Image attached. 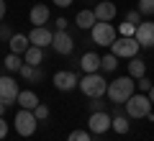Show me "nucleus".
Returning <instances> with one entry per match:
<instances>
[{
    "label": "nucleus",
    "instance_id": "obj_1",
    "mask_svg": "<svg viewBox=\"0 0 154 141\" xmlns=\"http://www.w3.org/2000/svg\"><path fill=\"white\" fill-rule=\"evenodd\" d=\"M134 92H136V82H134V77H116L113 82H108V90H105V95H108V100L110 103H126L128 98H131Z\"/></svg>",
    "mask_w": 154,
    "mask_h": 141
},
{
    "label": "nucleus",
    "instance_id": "obj_2",
    "mask_svg": "<svg viewBox=\"0 0 154 141\" xmlns=\"http://www.w3.org/2000/svg\"><path fill=\"white\" fill-rule=\"evenodd\" d=\"M77 87H80L82 95H88L90 100H93V98H103L105 90H108V80L100 77L98 72H90V75H85L82 80L77 82Z\"/></svg>",
    "mask_w": 154,
    "mask_h": 141
},
{
    "label": "nucleus",
    "instance_id": "obj_3",
    "mask_svg": "<svg viewBox=\"0 0 154 141\" xmlns=\"http://www.w3.org/2000/svg\"><path fill=\"white\" fill-rule=\"evenodd\" d=\"M123 105H126L128 118H146V115L152 113V100H149V95H144V92H134Z\"/></svg>",
    "mask_w": 154,
    "mask_h": 141
},
{
    "label": "nucleus",
    "instance_id": "obj_4",
    "mask_svg": "<svg viewBox=\"0 0 154 141\" xmlns=\"http://www.w3.org/2000/svg\"><path fill=\"white\" fill-rule=\"evenodd\" d=\"M139 41L134 36H121V38H116L113 44H110V54L116 57H123V59H131V57L139 54Z\"/></svg>",
    "mask_w": 154,
    "mask_h": 141
},
{
    "label": "nucleus",
    "instance_id": "obj_5",
    "mask_svg": "<svg viewBox=\"0 0 154 141\" xmlns=\"http://www.w3.org/2000/svg\"><path fill=\"white\" fill-rule=\"evenodd\" d=\"M90 36H93V41L98 44V46H110V44L116 41V28H113L110 21H98L90 28Z\"/></svg>",
    "mask_w": 154,
    "mask_h": 141
},
{
    "label": "nucleus",
    "instance_id": "obj_6",
    "mask_svg": "<svg viewBox=\"0 0 154 141\" xmlns=\"http://www.w3.org/2000/svg\"><path fill=\"white\" fill-rule=\"evenodd\" d=\"M16 133L26 136V139L36 133V115H33V110L21 108V110L16 113Z\"/></svg>",
    "mask_w": 154,
    "mask_h": 141
},
{
    "label": "nucleus",
    "instance_id": "obj_7",
    "mask_svg": "<svg viewBox=\"0 0 154 141\" xmlns=\"http://www.w3.org/2000/svg\"><path fill=\"white\" fill-rule=\"evenodd\" d=\"M18 82L13 80V77L3 75L0 77V103H5V105H13L18 100Z\"/></svg>",
    "mask_w": 154,
    "mask_h": 141
},
{
    "label": "nucleus",
    "instance_id": "obj_8",
    "mask_svg": "<svg viewBox=\"0 0 154 141\" xmlns=\"http://www.w3.org/2000/svg\"><path fill=\"white\" fill-rule=\"evenodd\" d=\"M134 38L141 49H154V21H141L134 31Z\"/></svg>",
    "mask_w": 154,
    "mask_h": 141
},
{
    "label": "nucleus",
    "instance_id": "obj_9",
    "mask_svg": "<svg viewBox=\"0 0 154 141\" xmlns=\"http://www.w3.org/2000/svg\"><path fill=\"white\" fill-rule=\"evenodd\" d=\"M110 121H113V115H108L105 110H98V113H90V121H88V128L90 133H105V131H110Z\"/></svg>",
    "mask_w": 154,
    "mask_h": 141
},
{
    "label": "nucleus",
    "instance_id": "obj_10",
    "mask_svg": "<svg viewBox=\"0 0 154 141\" xmlns=\"http://www.w3.org/2000/svg\"><path fill=\"white\" fill-rule=\"evenodd\" d=\"M51 46H54V51H57V54L67 57V54H72V49H75V41H72V36H69L67 31H54Z\"/></svg>",
    "mask_w": 154,
    "mask_h": 141
},
{
    "label": "nucleus",
    "instance_id": "obj_11",
    "mask_svg": "<svg viewBox=\"0 0 154 141\" xmlns=\"http://www.w3.org/2000/svg\"><path fill=\"white\" fill-rule=\"evenodd\" d=\"M77 75L75 72H69V69H62V72H57L54 75V87L57 90H62V92H69V90H75L77 87Z\"/></svg>",
    "mask_w": 154,
    "mask_h": 141
},
{
    "label": "nucleus",
    "instance_id": "obj_12",
    "mask_svg": "<svg viewBox=\"0 0 154 141\" xmlns=\"http://www.w3.org/2000/svg\"><path fill=\"white\" fill-rule=\"evenodd\" d=\"M51 38H54V33L49 31L46 26H33V31L28 33V41L33 44V46H51Z\"/></svg>",
    "mask_w": 154,
    "mask_h": 141
},
{
    "label": "nucleus",
    "instance_id": "obj_13",
    "mask_svg": "<svg viewBox=\"0 0 154 141\" xmlns=\"http://www.w3.org/2000/svg\"><path fill=\"white\" fill-rule=\"evenodd\" d=\"M8 46H11V54H26V49L31 46V41H28V36L26 33H13L11 36V41H8Z\"/></svg>",
    "mask_w": 154,
    "mask_h": 141
},
{
    "label": "nucleus",
    "instance_id": "obj_14",
    "mask_svg": "<svg viewBox=\"0 0 154 141\" xmlns=\"http://www.w3.org/2000/svg\"><path fill=\"white\" fill-rule=\"evenodd\" d=\"M93 13H95L98 21H113L116 18V5L110 0H103V3H98V5L93 8Z\"/></svg>",
    "mask_w": 154,
    "mask_h": 141
},
{
    "label": "nucleus",
    "instance_id": "obj_15",
    "mask_svg": "<svg viewBox=\"0 0 154 141\" xmlns=\"http://www.w3.org/2000/svg\"><path fill=\"white\" fill-rule=\"evenodd\" d=\"M80 67H82L85 75L98 72V69H100V57L95 54V51H88V54H82V59H80Z\"/></svg>",
    "mask_w": 154,
    "mask_h": 141
},
{
    "label": "nucleus",
    "instance_id": "obj_16",
    "mask_svg": "<svg viewBox=\"0 0 154 141\" xmlns=\"http://www.w3.org/2000/svg\"><path fill=\"white\" fill-rule=\"evenodd\" d=\"M28 18H31L33 26H46V21H49V8L46 5H33L31 13H28Z\"/></svg>",
    "mask_w": 154,
    "mask_h": 141
},
{
    "label": "nucleus",
    "instance_id": "obj_17",
    "mask_svg": "<svg viewBox=\"0 0 154 141\" xmlns=\"http://www.w3.org/2000/svg\"><path fill=\"white\" fill-rule=\"evenodd\" d=\"M16 103L21 105V108H26V110H33L38 105V98H36V92H33V90H21Z\"/></svg>",
    "mask_w": 154,
    "mask_h": 141
},
{
    "label": "nucleus",
    "instance_id": "obj_18",
    "mask_svg": "<svg viewBox=\"0 0 154 141\" xmlns=\"http://www.w3.org/2000/svg\"><path fill=\"white\" fill-rule=\"evenodd\" d=\"M23 62H26V64H33V67H38L41 64V62H44V49H41V46H28L26 49V54H23Z\"/></svg>",
    "mask_w": 154,
    "mask_h": 141
},
{
    "label": "nucleus",
    "instance_id": "obj_19",
    "mask_svg": "<svg viewBox=\"0 0 154 141\" xmlns=\"http://www.w3.org/2000/svg\"><path fill=\"white\" fill-rule=\"evenodd\" d=\"M75 23H77V28H85V31H90V28L98 23V18H95L93 11H80V13H77V18H75Z\"/></svg>",
    "mask_w": 154,
    "mask_h": 141
},
{
    "label": "nucleus",
    "instance_id": "obj_20",
    "mask_svg": "<svg viewBox=\"0 0 154 141\" xmlns=\"http://www.w3.org/2000/svg\"><path fill=\"white\" fill-rule=\"evenodd\" d=\"M18 75H21L23 80H28V82H38L41 77H44V72L38 69V67H33V64H26V62H23V67L18 69Z\"/></svg>",
    "mask_w": 154,
    "mask_h": 141
},
{
    "label": "nucleus",
    "instance_id": "obj_21",
    "mask_svg": "<svg viewBox=\"0 0 154 141\" xmlns=\"http://www.w3.org/2000/svg\"><path fill=\"white\" fill-rule=\"evenodd\" d=\"M144 75H146V64H144V59L131 57V59H128V77L139 80V77H144Z\"/></svg>",
    "mask_w": 154,
    "mask_h": 141
},
{
    "label": "nucleus",
    "instance_id": "obj_22",
    "mask_svg": "<svg viewBox=\"0 0 154 141\" xmlns=\"http://www.w3.org/2000/svg\"><path fill=\"white\" fill-rule=\"evenodd\" d=\"M110 128H113L116 133H128L131 123H128L126 115H113V121H110Z\"/></svg>",
    "mask_w": 154,
    "mask_h": 141
},
{
    "label": "nucleus",
    "instance_id": "obj_23",
    "mask_svg": "<svg viewBox=\"0 0 154 141\" xmlns=\"http://www.w3.org/2000/svg\"><path fill=\"white\" fill-rule=\"evenodd\" d=\"M3 64H5V69H8V72H18V69L23 67V57H21V54H8Z\"/></svg>",
    "mask_w": 154,
    "mask_h": 141
},
{
    "label": "nucleus",
    "instance_id": "obj_24",
    "mask_svg": "<svg viewBox=\"0 0 154 141\" xmlns=\"http://www.w3.org/2000/svg\"><path fill=\"white\" fill-rule=\"evenodd\" d=\"M116 67H118V57H116V54L100 57V69H103V72H113Z\"/></svg>",
    "mask_w": 154,
    "mask_h": 141
},
{
    "label": "nucleus",
    "instance_id": "obj_25",
    "mask_svg": "<svg viewBox=\"0 0 154 141\" xmlns=\"http://www.w3.org/2000/svg\"><path fill=\"white\" fill-rule=\"evenodd\" d=\"M139 13L141 16H154V0H139Z\"/></svg>",
    "mask_w": 154,
    "mask_h": 141
},
{
    "label": "nucleus",
    "instance_id": "obj_26",
    "mask_svg": "<svg viewBox=\"0 0 154 141\" xmlns=\"http://www.w3.org/2000/svg\"><path fill=\"white\" fill-rule=\"evenodd\" d=\"M33 115H36V121H46L49 118V108H46L44 103H38L36 108H33Z\"/></svg>",
    "mask_w": 154,
    "mask_h": 141
},
{
    "label": "nucleus",
    "instance_id": "obj_27",
    "mask_svg": "<svg viewBox=\"0 0 154 141\" xmlns=\"http://www.w3.org/2000/svg\"><path fill=\"white\" fill-rule=\"evenodd\" d=\"M67 141H93V139H90L88 131H72V133L67 136Z\"/></svg>",
    "mask_w": 154,
    "mask_h": 141
},
{
    "label": "nucleus",
    "instance_id": "obj_28",
    "mask_svg": "<svg viewBox=\"0 0 154 141\" xmlns=\"http://www.w3.org/2000/svg\"><path fill=\"white\" fill-rule=\"evenodd\" d=\"M136 85H139V92H149V90H152V85H154V82L149 80L146 75H144V77H139V82H136Z\"/></svg>",
    "mask_w": 154,
    "mask_h": 141
},
{
    "label": "nucleus",
    "instance_id": "obj_29",
    "mask_svg": "<svg viewBox=\"0 0 154 141\" xmlns=\"http://www.w3.org/2000/svg\"><path fill=\"white\" fill-rule=\"evenodd\" d=\"M11 36H13L11 26H0V41H11Z\"/></svg>",
    "mask_w": 154,
    "mask_h": 141
},
{
    "label": "nucleus",
    "instance_id": "obj_30",
    "mask_svg": "<svg viewBox=\"0 0 154 141\" xmlns=\"http://www.w3.org/2000/svg\"><path fill=\"white\" fill-rule=\"evenodd\" d=\"M134 31H136V26H134V23H123V26H121V33H123V36H134Z\"/></svg>",
    "mask_w": 154,
    "mask_h": 141
},
{
    "label": "nucleus",
    "instance_id": "obj_31",
    "mask_svg": "<svg viewBox=\"0 0 154 141\" xmlns=\"http://www.w3.org/2000/svg\"><path fill=\"white\" fill-rule=\"evenodd\" d=\"M139 16H141L139 11H128V13H126V21L134 23V26H139Z\"/></svg>",
    "mask_w": 154,
    "mask_h": 141
},
{
    "label": "nucleus",
    "instance_id": "obj_32",
    "mask_svg": "<svg viewBox=\"0 0 154 141\" xmlns=\"http://www.w3.org/2000/svg\"><path fill=\"white\" fill-rule=\"evenodd\" d=\"M90 110H93V113H98V110H105V103H100V98H93V103H90Z\"/></svg>",
    "mask_w": 154,
    "mask_h": 141
},
{
    "label": "nucleus",
    "instance_id": "obj_33",
    "mask_svg": "<svg viewBox=\"0 0 154 141\" xmlns=\"http://www.w3.org/2000/svg\"><path fill=\"white\" fill-rule=\"evenodd\" d=\"M5 136H8V121L0 115V139H5Z\"/></svg>",
    "mask_w": 154,
    "mask_h": 141
},
{
    "label": "nucleus",
    "instance_id": "obj_34",
    "mask_svg": "<svg viewBox=\"0 0 154 141\" xmlns=\"http://www.w3.org/2000/svg\"><path fill=\"white\" fill-rule=\"evenodd\" d=\"M57 31H67V18H57Z\"/></svg>",
    "mask_w": 154,
    "mask_h": 141
},
{
    "label": "nucleus",
    "instance_id": "obj_35",
    "mask_svg": "<svg viewBox=\"0 0 154 141\" xmlns=\"http://www.w3.org/2000/svg\"><path fill=\"white\" fill-rule=\"evenodd\" d=\"M54 5H59V8H69V5H72V0H54Z\"/></svg>",
    "mask_w": 154,
    "mask_h": 141
},
{
    "label": "nucleus",
    "instance_id": "obj_36",
    "mask_svg": "<svg viewBox=\"0 0 154 141\" xmlns=\"http://www.w3.org/2000/svg\"><path fill=\"white\" fill-rule=\"evenodd\" d=\"M5 11H8V8H5V0H0V21L5 18Z\"/></svg>",
    "mask_w": 154,
    "mask_h": 141
},
{
    "label": "nucleus",
    "instance_id": "obj_37",
    "mask_svg": "<svg viewBox=\"0 0 154 141\" xmlns=\"http://www.w3.org/2000/svg\"><path fill=\"white\" fill-rule=\"evenodd\" d=\"M146 95H149V100H152V103H154V85H152V90H149Z\"/></svg>",
    "mask_w": 154,
    "mask_h": 141
},
{
    "label": "nucleus",
    "instance_id": "obj_38",
    "mask_svg": "<svg viewBox=\"0 0 154 141\" xmlns=\"http://www.w3.org/2000/svg\"><path fill=\"white\" fill-rule=\"evenodd\" d=\"M5 108H8V105H5V103H0V115L5 113Z\"/></svg>",
    "mask_w": 154,
    "mask_h": 141
}]
</instances>
